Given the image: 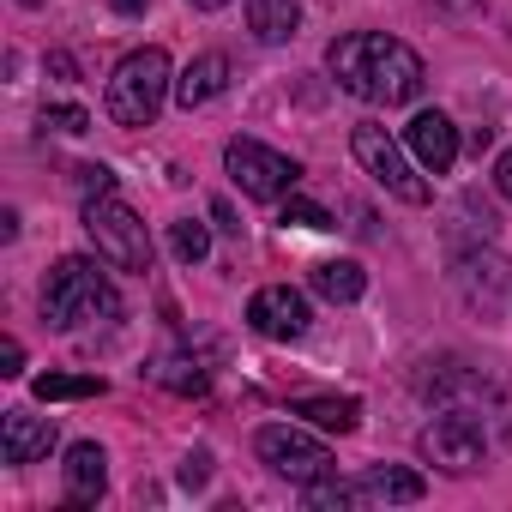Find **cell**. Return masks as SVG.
Masks as SVG:
<instances>
[{
	"mask_svg": "<svg viewBox=\"0 0 512 512\" xmlns=\"http://www.w3.org/2000/svg\"><path fill=\"white\" fill-rule=\"evenodd\" d=\"M404 145H410V157H416L428 175H446V169L458 163V127H452L440 109H422V115L404 127Z\"/></svg>",
	"mask_w": 512,
	"mask_h": 512,
	"instance_id": "cell-10",
	"label": "cell"
},
{
	"mask_svg": "<svg viewBox=\"0 0 512 512\" xmlns=\"http://www.w3.org/2000/svg\"><path fill=\"white\" fill-rule=\"evenodd\" d=\"M314 290H320L326 302H362L368 272H362L356 260H326V266H314Z\"/></svg>",
	"mask_w": 512,
	"mask_h": 512,
	"instance_id": "cell-17",
	"label": "cell"
},
{
	"mask_svg": "<svg viewBox=\"0 0 512 512\" xmlns=\"http://www.w3.org/2000/svg\"><path fill=\"white\" fill-rule=\"evenodd\" d=\"M494 187H500V199L512 205V151H500V163H494Z\"/></svg>",
	"mask_w": 512,
	"mask_h": 512,
	"instance_id": "cell-25",
	"label": "cell"
},
{
	"mask_svg": "<svg viewBox=\"0 0 512 512\" xmlns=\"http://www.w3.org/2000/svg\"><path fill=\"white\" fill-rule=\"evenodd\" d=\"M223 169H229V181L247 199H284L302 181V163L284 157V151H272V145H260V139H229L223 145Z\"/></svg>",
	"mask_w": 512,
	"mask_h": 512,
	"instance_id": "cell-6",
	"label": "cell"
},
{
	"mask_svg": "<svg viewBox=\"0 0 512 512\" xmlns=\"http://www.w3.org/2000/svg\"><path fill=\"white\" fill-rule=\"evenodd\" d=\"M145 7H151V0H115V13H127V19H139Z\"/></svg>",
	"mask_w": 512,
	"mask_h": 512,
	"instance_id": "cell-27",
	"label": "cell"
},
{
	"mask_svg": "<svg viewBox=\"0 0 512 512\" xmlns=\"http://www.w3.org/2000/svg\"><path fill=\"white\" fill-rule=\"evenodd\" d=\"M223 85H229V61L211 49V55H199V61L181 67V79H175V103H181V109H205Z\"/></svg>",
	"mask_w": 512,
	"mask_h": 512,
	"instance_id": "cell-13",
	"label": "cell"
},
{
	"mask_svg": "<svg viewBox=\"0 0 512 512\" xmlns=\"http://www.w3.org/2000/svg\"><path fill=\"white\" fill-rule=\"evenodd\" d=\"M85 235L97 241V260H109L115 272H151V235H145L139 211L121 205L115 193L85 199Z\"/></svg>",
	"mask_w": 512,
	"mask_h": 512,
	"instance_id": "cell-4",
	"label": "cell"
},
{
	"mask_svg": "<svg viewBox=\"0 0 512 512\" xmlns=\"http://www.w3.org/2000/svg\"><path fill=\"white\" fill-rule=\"evenodd\" d=\"M302 25V7L296 0H247V31L260 43H290Z\"/></svg>",
	"mask_w": 512,
	"mask_h": 512,
	"instance_id": "cell-15",
	"label": "cell"
},
{
	"mask_svg": "<svg viewBox=\"0 0 512 512\" xmlns=\"http://www.w3.org/2000/svg\"><path fill=\"white\" fill-rule=\"evenodd\" d=\"M350 151H356V163H362V169H368L392 199H404V205H428V181L416 175L422 163H410V157H404V145H398L380 121H362V127L350 133Z\"/></svg>",
	"mask_w": 512,
	"mask_h": 512,
	"instance_id": "cell-5",
	"label": "cell"
},
{
	"mask_svg": "<svg viewBox=\"0 0 512 512\" xmlns=\"http://www.w3.org/2000/svg\"><path fill=\"white\" fill-rule=\"evenodd\" d=\"M253 452H260V464H272L278 476H290V482H326L332 470H338V458H332V446H320L314 434H302V428H290V422H272V428H260L253 434Z\"/></svg>",
	"mask_w": 512,
	"mask_h": 512,
	"instance_id": "cell-7",
	"label": "cell"
},
{
	"mask_svg": "<svg viewBox=\"0 0 512 512\" xmlns=\"http://www.w3.org/2000/svg\"><path fill=\"white\" fill-rule=\"evenodd\" d=\"M103 488H109V458H103L97 440H79V446L67 452V500H73V506H97Z\"/></svg>",
	"mask_w": 512,
	"mask_h": 512,
	"instance_id": "cell-12",
	"label": "cell"
},
{
	"mask_svg": "<svg viewBox=\"0 0 512 512\" xmlns=\"http://www.w3.org/2000/svg\"><path fill=\"white\" fill-rule=\"evenodd\" d=\"M284 223H302V229H338L332 211L314 205V199H302V193H284Z\"/></svg>",
	"mask_w": 512,
	"mask_h": 512,
	"instance_id": "cell-21",
	"label": "cell"
},
{
	"mask_svg": "<svg viewBox=\"0 0 512 512\" xmlns=\"http://www.w3.org/2000/svg\"><path fill=\"white\" fill-rule=\"evenodd\" d=\"M181 482H187V488H199V482H205V452H193V458L181 464Z\"/></svg>",
	"mask_w": 512,
	"mask_h": 512,
	"instance_id": "cell-26",
	"label": "cell"
},
{
	"mask_svg": "<svg viewBox=\"0 0 512 512\" xmlns=\"http://www.w3.org/2000/svg\"><path fill=\"white\" fill-rule=\"evenodd\" d=\"M169 253H175L181 266H199L205 253H211V229L193 223V217H175V223H169Z\"/></svg>",
	"mask_w": 512,
	"mask_h": 512,
	"instance_id": "cell-19",
	"label": "cell"
},
{
	"mask_svg": "<svg viewBox=\"0 0 512 512\" xmlns=\"http://www.w3.org/2000/svg\"><path fill=\"white\" fill-rule=\"evenodd\" d=\"M49 452H55V422L31 416V410H7V422H0V458L7 464H37Z\"/></svg>",
	"mask_w": 512,
	"mask_h": 512,
	"instance_id": "cell-11",
	"label": "cell"
},
{
	"mask_svg": "<svg viewBox=\"0 0 512 512\" xmlns=\"http://www.w3.org/2000/svg\"><path fill=\"white\" fill-rule=\"evenodd\" d=\"M79 193H85V199H103V193H115V175H109L103 163H85V169H79Z\"/></svg>",
	"mask_w": 512,
	"mask_h": 512,
	"instance_id": "cell-23",
	"label": "cell"
},
{
	"mask_svg": "<svg viewBox=\"0 0 512 512\" xmlns=\"http://www.w3.org/2000/svg\"><path fill=\"white\" fill-rule=\"evenodd\" d=\"M422 458L428 464H440V470H452V476H470L482 458H488V440H482V422L470 416V410H446V416H434L428 428H422Z\"/></svg>",
	"mask_w": 512,
	"mask_h": 512,
	"instance_id": "cell-8",
	"label": "cell"
},
{
	"mask_svg": "<svg viewBox=\"0 0 512 512\" xmlns=\"http://www.w3.org/2000/svg\"><path fill=\"white\" fill-rule=\"evenodd\" d=\"M175 91V73H169V55L163 49H133L115 73H109V91H103V109L115 127H151L163 115Z\"/></svg>",
	"mask_w": 512,
	"mask_h": 512,
	"instance_id": "cell-3",
	"label": "cell"
},
{
	"mask_svg": "<svg viewBox=\"0 0 512 512\" xmlns=\"http://www.w3.org/2000/svg\"><path fill=\"white\" fill-rule=\"evenodd\" d=\"M0 374H7V380H19V374H25V350H19V338L0 344Z\"/></svg>",
	"mask_w": 512,
	"mask_h": 512,
	"instance_id": "cell-24",
	"label": "cell"
},
{
	"mask_svg": "<svg viewBox=\"0 0 512 512\" xmlns=\"http://www.w3.org/2000/svg\"><path fill=\"white\" fill-rule=\"evenodd\" d=\"M19 7H43V0H19Z\"/></svg>",
	"mask_w": 512,
	"mask_h": 512,
	"instance_id": "cell-29",
	"label": "cell"
},
{
	"mask_svg": "<svg viewBox=\"0 0 512 512\" xmlns=\"http://www.w3.org/2000/svg\"><path fill=\"white\" fill-rule=\"evenodd\" d=\"M290 410H296L302 422L326 428V434H350V428L362 422V404H356V398H296Z\"/></svg>",
	"mask_w": 512,
	"mask_h": 512,
	"instance_id": "cell-16",
	"label": "cell"
},
{
	"mask_svg": "<svg viewBox=\"0 0 512 512\" xmlns=\"http://www.w3.org/2000/svg\"><path fill=\"white\" fill-rule=\"evenodd\" d=\"M308 320H314L308 296L290 290V284H266V290H253V302H247V326L260 338H278V344H296L308 332Z\"/></svg>",
	"mask_w": 512,
	"mask_h": 512,
	"instance_id": "cell-9",
	"label": "cell"
},
{
	"mask_svg": "<svg viewBox=\"0 0 512 512\" xmlns=\"http://www.w3.org/2000/svg\"><path fill=\"white\" fill-rule=\"evenodd\" d=\"M157 380H163L169 392H181V398H199V392L211 386V380H205V368H199V362H187V356L163 362V368H157Z\"/></svg>",
	"mask_w": 512,
	"mask_h": 512,
	"instance_id": "cell-20",
	"label": "cell"
},
{
	"mask_svg": "<svg viewBox=\"0 0 512 512\" xmlns=\"http://www.w3.org/2000/svg\"><path fill=\"white\" fill-rule=\"evenodd\" d=\"M31 392H37L43 404H67V398H103L109 380H103V374H37Z\"/></svg>",
	"mask_w": 512,
	"mask_h": 512,
	"instance_id": "cell-18",
	"label": "cell"
},
{
	"mask_svg": "<svg viewBox=\"0 0 512 512\" xmlns=\"http://www.w3.org/2000/svg\"><path fill=\"white\" fill-rule=\"evenodd\" d=\"M362 494H368L374 506H410V500L428 494V482H422L416 470H404V464H374V470L362 476Z\"/></svg>",
	"mask_w": 512,
	"mask_h": 512,
	"instance_id": "cell-14",
	"label": "cell"
},
{
	"mask_svg": "<svg viewBox=\"0 0 512 512\" xmlns=\"http://www.w3.org/2000/svg\"><path fill=\"white\" fill-rule=\"evenodd\" d=\"M326 67L332 79L362 97V103H380V109H398V103H416L422 85H428V67L410 43L386 37V31H350L326 49Z\"/></svg>",
	"mask_w": 512,
	"mask_h": 512,
	"instance_id": "cell-1",
	"label": "cell"
},
{
	"mask_svg": "<svg viewBox=\"0 0 512 512\" xmlns=\"http://www.w3.org/2000/svg\"><path fill=\"white\" fill-rule=\"evenodd\" d=\"M103 266L85 260V253L55 260V272L43 278V320L55 332H79V326H97V320H115L121 314V296H115V284H109Z\"/></svg>",
	"mask_w": 512,
	"mask_h": 512,
	"instance_id": "cell-2",
	"label": "cell"
},
{
	"mask_svg": "<svg viewBox=\"0 0 512 512\" xmlns=\"http://www.w3.org/2000/svg\"><path fill=\"white\" fill-rule=\"evenodd\" d=\"M43 127H49V133H85L91 115H85L79 103H55V109H43Z\"/></svg>",
	"mask_w": 512,
	"mask_h": 512,
	"instance_id": "cell-22",
	"label": "cell"
},
{
	"mask_svg": "<svg viewBox=\"0 0 512 512\" xmlns=\"http://www.w3.org/2000/svg\"><path fill=\"white\" fill-rule=\"evenodd\" d=\"M187 7H199V13H217V7H229V0H187Z\"/></svg>",
	"mask_w": 512,
	"mask_h": 512,
	"instance_id": "cell-28",
	"label": "cell"
}]
</instances>
